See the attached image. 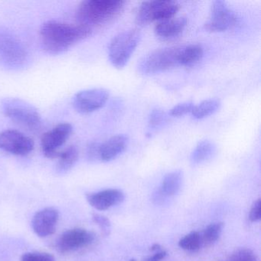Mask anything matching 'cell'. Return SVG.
<instances>
[{
	"label": "cell",
	"instance_id": "14",
	"mask_svg": "<svg viewBox=\"0 0 261 261\" xmlns=\"http://www.w3.org/2000/svg\"><path fill=\"white\" fill-rule=\"evenodd\" d=\"M124 194L120 189H109L87 195V201L96 210L105 211L121 204Z\"/></svg>",
	"mask_w": 261,
	"mask_h": 261
},
{
	"label": "cell",
	"instance_id": "18",
	"mask_svg": "<svg viewBox=\"0 0 261 261\" xmlns=\"http://www.w3.org/2000/svg\"><path fill=\"white\" fill-rule=\"evenodd\" d=\"M79 149L74 146H68L63 151H60L58 156L56 171L58 174L63 175L68 173L75 166L79 160Z\"/></svg>",
	"mask_w": 261,
	"mask_h": 261
},
{
	"label": "cell",
	"instance_id": "5",
	"mask_svg": "<svg viewBox=\"0 0 261 261\" xmlns=\"http://www.w3.org/2000/svg\"><path fill=\"white\" fill-rule=\"evenodd\" d=\"M181 47L161 48L146 55L138 64V71L144 75H152L180 66Z\"/></svg>",
	"mask_w": 261,
	"mask_h": 261
},
{
	"label": "cell",
	"instance_id": "2",
	"mask_svg": "<svg viewBox=\"0 0 261 261\" xmlns=\"http://www.w3.org/2000/svg\"><path fill=\"white\" fill-rule=\"evenodd\" d=\"M126 2L122 0H85L81 3L76 11L79 25L88 27L103 25L118 17Z\"/></svg>",
	"mask_w": 261,
	"mask_h": 261
},
{
	"label": "cell",
	"instance_id": "22",
	"mask_svg": "<svg viewBox=\"0 0 261 261\" xmlns=\"http://www.w3.org/2000/svg\"><path fill=\"white\" fill-rule=\"evenodd\" d=\"M224 228V224L221 222L209 224L201 234V244L204 247L212 245L219 239Z\"/></svg>",
	"mask_w": 261,
	"mask_h": 261
},
{
	"label": "cell",
	"instance_id": "26",
	"mask_svg": "<svg viewBox=\"0 0 261 261\" xmlns=\"http://www.w3.org/2000/svg\"><path fill=\"white\" fill-rule=\"evenodd\" d=\"M21 261H56L54 256L45 252H28L24 253Z\"/></svg>",
	"mask_w": 261,
	"mask_h": 261
},
{
	"label": "cell",
	"instance_id": "8",
	"mask_svg": "<svg viewBox=\"0 0 261 261\" xmlns=\"http://www.w3.org/2000/svg\"><path fill=\"white\" fill-rule=\"evenodd\" d=\"M73 132V126L69 123H62L47 131L41 140V147L45 157L57 159L59 149L64 146Z\"/></svg>",
	"mask_w": 261,
	"mask_h": 261
},
{
	"label": "cell",
	"instance_id": "3",
	"mask_svg": "<svg viewBox=\"0 0 261 261\" xmlns=\"http://www.w3.org/2000/svg\"><path fill=\"white\" fill-rule=\"evenodd\" d=\"M30 54L23 42L11 30L0 27V65L10 71L24 69Z\"/></svg>",
	"mask_w": 261,
	"mask_h": 261
},
{
	"label": "cell",
	"instance_id": "7",
	"mask_svg": "<svg viewBox=\"0 0 261 261\" xmlns=\"http://www.w3.org/2000/svg\"><path fill=\"white\" fill-rule=\"evenodd\" d=\"M179 10V4L175 1H146L142 3L139 7L135 22L139 27H145L154 22H162L173 18Z\"/></svg>",
	"mask_w": 261,
	"mask_h": 261
},
{
	"label": "cell",
	"instance_id": "29",
	"mask_svg": "<svg viewBox=\"0 0 261 261\" xmlns=\"http://www.w3.org/2000/svg\"><path fill=\"white\" fill-rule=\"evenodd\" d=\"M249 219L251 222H256L261 219V200L258 199L253 203L249 213Z\"/></svg>",
	"mask_w": 261,
	"mask_h": 261
},
{
	"label": "cell",
	"instance_id": "28",
	"mask_svg": "<svg viewBox=\"0 0 261 261\" xmlns=\"http://www.w3.org/2000/svg\"><path fill=\"white\" fill-rule=\"evenodd\" d=\"M92 219L94 222L100 227V230L103 232V234H109L110 231H111V221L107 217L99 215V214H94L92 215Z\"/></svg>",
	"mask_w": 261,
	"mask_h": 261
},
{
	"label": "cell",
	"instance_id": "30",
	"mask_svg": "<svg viewBox=\"0 0 261 261\" xmlns=\"http://www.w3.org/2000/svg\"><path fill=\"white\" fill-rule=\"evenodd\" d=\"M99 147H100L99 143H91V144L88 145L87 155L91 161L99 160Z\"/></svg>",
	"mask_w": 261,
	"mask_h": 261
},
{
	"label": "cell",
	"instance_id": "4",
	"mask_svg": "<svg viewBox=\"0 0 261 261\" xmlns=\"http://www.w3.org/2000/svg\"><path fill=\"white\" fill-rule=\"evenodd\" d=\"M2 108L8 118L28 130L35 132L42 127V116L39 111L25 100L8 97L3 100Z\"/></svg>",
	"mask_w": 261,
	"mask_h": 261
},
{
	"label": "cell",
	"instance_id": "21",
	"mask_svg": "<svg viewBox=\"0 0 261 261\" xmlns=\"http://www.w3.org/2000/svg\"><path fill=\"white\" fill-rule=\"evenodd\" d=\"M221 106V103L217 99H207L196 106H194L192 116L197 120H201L216 113Z\"/></svg>",
	"mask_w": 261,
	"mask_h": 261
},
{
	"label": "cell",
	"instance_id": "16",
	"mask_svg": "<svg viewBox=\"0 0 261 261\" xmlns=\"http://www.w3.org/2000/svg\"><path fill=\"white\" fill-rule=\"evenodd\" d=\"M129 143V139L124 134H119L111 137L99 147V161L108 163L115 160L124 152Z\"/></svg>",
	"mask_w": 261,
	"mask_h": 261
},
{
	"label": "cell",
	"instance_id": "12",
	"mask_svg": "<svg viewBox=\"0 0 261 261\" xmlns=\"http://www.w3.org/2000/svg\"><path fill=\"white\" fill-rule=\"evenodd\" d=\"M94 233L84 228H72L62 233L57 241L58 250L61 253L76 251L92 244Z\"/></svg>",
	"mask_w": 261,
	"mask_h": 261
},
{
	"label": "cell",
	"instance_id": "13",
	"mask_svg": "<svg viewBox=\"0 0 261 261\" xmlns=\"http://www.w3.org/2000/svg\"><path fill=\"white\" fill-rule=\"evenodd\" d=\"M59 221V211L54 207H45L33 216L32 227L38 237L47 238L56 231Z\"/></svg>",
	"mask_w": 261,
	"mask_h": 261
},
{
	"label": "cell",
	"instance_id": "15",
	"mask_svg": "<svg viewBox=\"0 0 261 261\" xmlns=\"http://www.w3.org/2000/svg\"><path fill=\"white\" fill-rule=\"evenodd\" d=\"M183 183V174L180 170L166 174L157 192L154 194V201L162 204L169 198L175 196L181 190Z\"/></svg>",
	"mask_w": 261,
	"mask_h": 261
},
{
	"label": "cell",
	"instance_id": "6",
	"mask_svg": "<svg viewBox=\"0 0 261 261\" xmlns=\"http://www.w3.org/2000/svg\"><path fill=\"white\" fill-rule=\"evenodd\" d=\"M140 37L138 30H130L119 33L111 40L108 56L113 66L118 69L126 66L138 46Z\"/></svg>",
	"mask_w": 261,
	"mask_h": 261
},
{
	"label": "cell",
	"instance_id": "17",
	"mask_svg": "<svg viewBox=\"0 0 261 261\" xmlns=\"http://www.w3.org/2000/svg\"><path fill=\"white\" fill-rule=\"evenodd\" d=\"M186 17H173L162 21L155 25V36L163 41L172 40L181 36L187 25Z\"/></svg>",
	"mask_w": 261,
	"mask_h": 261
},
{
	"label": "cell",
	"instance_id": "11",
	"mask_svg": "<svg viewBox=\"0 0 261 261\" xmlns=\"http://www.w3.org/2000/svg\"><path fill=\"white\" fill-rule=\"evenodd\" d=\"M238 22V16L224 1L216 0L212 4L209 20L204 29L211 33L227 31Z\"/></svg>",
	"mask_w": 261,
	"mask_h": 261
},
{
	"label": "cell",
	"instance_id": "9",
	"mask_svg": "<svg viewBox=\"0 0 261 261\" xmlns=\"http://www.w3.org/2000/svg\"><path fill=\"white\" fill-rule=\"evenodd\" d=\"M109 97V92L103 88L84 90L73 97L72 105L80 114H91L105 107Z\"/></svg>",
	"mask_w": 261,
	"mask_h": 261
},
{
	"label": "cell",
	"instance_id": "31",
	"mask_svg": "<svg viewBox=\"0 0 261 261\" xmlns=\"http://www.w3.org/2000/svg\"><path fill=\"white\" fill-rule=\"evenodd\" d=\"M165 256H166V255H165V253H163V252H157L156 253H155V254L152 255L150 257L146 259V261H161L164 259Z\"/></svg>",
	"mask_w": 261,
	"mask_h": 261
},
{
	"label": "cell",
	"instance_id": "19",
	"mask_svg": "<svg viewBox=\"0 0 261 261\" xmlns=\"http://www.w3.org/2000/svg\"><path fill=\"white\" fill-rule=\"evenodd\" d=\"M204 54L199 45H189L180 48V66H192L201 60Z\"/></svg>",
	"mask_w": 261,
	"mask_h": 261
},
{
	"label": "cell",
	"instance_id": "10",
	"mask_svg": "<svg viewBox=\"0 0 261 261\" xmlns=\"http://www.w3.org/2000/svg\"><path fill=\"white\" fill-rule=\"evenodd\" d=\"M33 139L16 129H5L0 132V149L12 155L25 156L34 149Z\"/></svg>",
	"mask_w": 261,
	"mask_h": 261
},
{
	"label": "cell",
	"instance_id": "24",
	"mask_svg": "<svg viewBox=\"0 0 261 261\" xmlns=\"http://www.w3.org/2000/svg\"><path fill=\"white\" fill-rule=\"evenodd\" d=\"M229 261H259L253 250L247 248L238 249L235 250Z\"/></svg>",
	"mask_w": 261,
	"mask_h": 261
},
{
	"label": "cell",
	"instance_id": "1",
	"mask_svg": "<svg viewBox=\"0 0 261 261\" xmlns=\"http://www.w3.org/2000/svg\"><path fill=\"white\" fill-rule=\"evenodd\" d=\"M92 30L84 25H71L59 21L45 22L39 32L42 48L48 54L59 56L89 37Z\"/></svg>",
	"mask_w": 261,
	"mask_h": 261
},
{
	"label": "cell",
	"instance_id": "27",
	"mask_svg": "<svg viewBox=\"0 0 261 261\" xmlns=\"http://www.w3.org/2000/svg\"><path fill=\"white\" fill-rule=\"evenodd\" d=\"M194 106L195 105L192 102H184V103H179V105L173 107L170 110L169 114L174 117H181L189 113H192Z\"/></svg>",
	"mask_w": 261,
	"mask_h": 261
},
{
	"label": "cell",
	"instance_id": "23",
	"mask_svg": "<svg viewBox=\"0 0 261 261\" xmlns=\"http://www.w3.org/2000/svg\"><path fill=\"white\" fill-rule=\"evenodd\" d=\"M178 246L187 251L195 252L201 248V234L198 231H192L178 241Z\"/></svg>",
	"mask_w": 261,
	"mask_h": 261
},
{
	"label": "cell",
	"instance_id": "20",
	"mask_svg": "<svg viewBox=\"0 0 261 261\" xmlns=\"http://www.w3.org/2000/svg\"><path fill=\"white\" fill-rule=\"evenodd\" d=\"M215 144L209 140H202L195 146L191 155V162L193 165L201 164L212 158L215 154Z\"/></svg>",
	"mask_w": 261,
	"mask_h": 261
},
{
	"label": "cell",
	"instance_id": "25",
	"mask_svg": "<svg viewBox=\"0 0 261 261\" xmlns=\"http://www.w3.org/2000/svg\"><path fill=\"white\" fill-rule=\"evenodd\" d=\"M166 120V114L163 110L157 109V108L152 110L150 116H149V128L152 130L158 129L160 126H163Z\"/></svg>",
	"mask_w": 261,
	"mask_h": 261
}]
</instances>
